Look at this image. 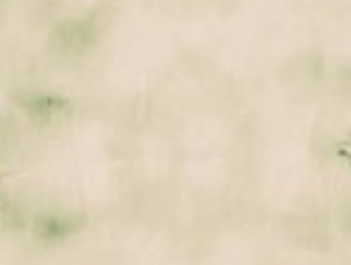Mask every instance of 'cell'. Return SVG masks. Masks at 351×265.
Masks as SVG:
<instances>
[{
    "label": "cell",
    "instance_id": "2",
    "mask_svg": "<svg viewBox=\"0 0 351 265\" xmlns=\"http://www.w3.org/2000/svg\"><path fill=\"white\" fill-rule=\"evenodd\" d=\"M326 70V59L318 48H304V51H295L290 54L282 65H279V81L285 87H313L315 81H321Z\"/></svg>",
    "mask_w": 351,
    "mask_h": 265
},
{
    "label": "cell",
    "instance_id": "6",
    "mask_svg": "<svg viewBox=\"0 0 351 265\" xmlns=\"http://www.w3.org/2000/svg\"><path fill=\"white\" fill-rule=\"evenodd\" d=\"M0 3H6V0H0Z\"/></svg>",
    "mask_w": 351,
    "mask_h": 265
},
{
    "label": "cell",
    "instance_id": "4",
    "mask_svg": "<svg viewBox=\"0 0 351 265\" xmlns=\"http://www.w3.org/2000/svg\"><path fill=\"white\" fill-rule=\"evenodd\" d=\"M81 220H70V218H45L39 220V235H48V238H67L70 232L78 229Z\"/></svg>",
    "mask_w": 351,
    "mask_h": 265
},
{
    "label": "cell",
    "instance_id": "5",
    "mask_svg": "<svg viewBox=\"0 0 351 265\" xmlns=\"http://www.w3.org/2000/svg\"><path fill=\"white\" fill-rule=\"evenodd\" d=\"M104 3H120V0H104Z\"/></svg>",
    "mask_w": 351,
    "mask_h": 265
},
{
    "label": "cell",
    "instance_id": "3",
    "mask_svg": "<svg viewBox=\"0 0 351 265\" xmlns=\"http://www.w3.org/2000/svg\"><path fill=\"white\" fill-rule=\"evenodd\" d=\"M84 17L93 23V28H95L101 36H106V34L117 25V17H120V14H117V3H104V0H101V3L93 6Z\"/></svg>",
    "mask_w": 351,
    "mask_h": 265
},
{
    "label": "cell",
    "instance_id": "1",
    "mask_svg": "<svg viewBox=\"0 0 351 265\" xmlns=\"http://www.w3.org/2000/svg\"><path fill=\"white\" fill-rule=\"evenodd\" d=\"M101 39L104 36L93 28V23L86 17L62 20L48 34V48H51V54H56L62 59H78V56H86L90 51H95L101 45Z\"/></svg>",
    "mask_w": 351,
    "mask_h": 265
}]
</instances>
